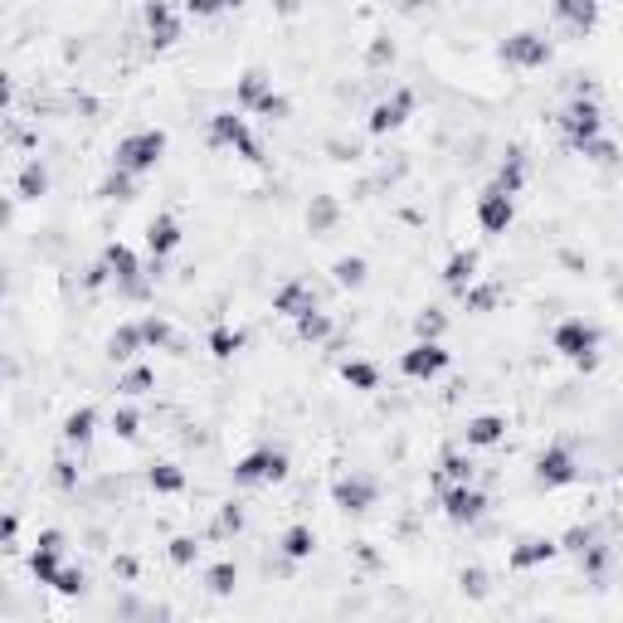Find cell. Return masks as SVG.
<instances>
[{"instance_id": "6da1fadb", "label": "cell", "mask_w": 623, "mask_h": 623, "mask_svg": "<svg viewBox=\"0 0 623 623\" xmlns=\"http://www.w3.org/2000/svg\"><path fill=\"white\" fill-rule=\"evenodd\" d=\"M166 147H171L166 127H137V132H127V137L117 142V151H112V166L142 181V176H151V171L161 166Z\"/></svg>"}, {"instance_id": "7a4b0ae2", "label": "cell", "mask_w": 623, "mask_h": 623, "mask_svg": "<svg viewBox=\"0 0 623 623\" xmlns=\"http://www.w3.org/2000/svg\"><path fill=\"white\" fill-rule=\"evenodd\" d=\"M599 341H604V331L594 327V322H585V317H565L560 327L550 331V346H555V356L575 361L580 370L599 366Z\"/></svg>"}, {"instance_id": "3957f363", "label": "cell", "mask_w": 623, "mask_h": 623, "mask_svg": "<svg viewBox=\"0 0 623 623\" xmlns=\"http://www.w3.org/2000/svg\"><path fill=\"white\" fill-rule=\"evenodd\" d=\"M288 473H293L288 453L273 448V443H263V448L244 453V458L234 463V487H278Z\"/></svg>"}, {"instance_id": "277c9868", "label": "cell", "mask_w": 623, "mask_h": 623, "mask_svg": "<svg viewBox=\"0 0 623 623\" xmlns=\"http://www.w3.org/2000/svg\"><path fill=\"white\" fill-rule=\"evenodd\" d=\"M205 142H210V147H229L239 161H249V166H263V147H258V137L249 132V122H244L239 112H215L210 127H205Z\"/></svg>"}, {"instance_id": "5b68a950", "label": "cell", "mask_w": 623, "mask_h": 623, "mask_svg": "<svg viewBox=\"0 0 623 623\" xmlns=\"http://www.w3.org/2000/svg\"><path fill=\"white\" fill-rule=\"evenodd\" d=\"M487 492L473 487V482H443L439 487V512L453 521V526H477L487 516Z\"/></svg>"}, {"instance_id": "8992f818", "label": "cell", "mask_w": 623, "mask_h": 623, "mask_svg": "<svg viewBox=\"0 0 623 623\" xmlns=\"http://www.w3.org/2000/svg\"><path fill=\"white\" fill-rule=\"evenodd\" d=\"M555 122H560L565 142H570L575 151L585 147V142H594V137H604V112H599V103H594V98H585V93H580V98H570V103L560 108V117H555Z\"/></svg>"}, {"instance_id": "52a82bcc", "label": "cell", "mask_w": 623, "mask_h": 623, "mask_svg": "<svg viewBox=\"0 0 623 623\" xmlns=\"http://www.w3.org/2000/svg\"><path fill=\"white\" fill-rule=\"evenodd\" d=\"M497 59L507 69H546L555 59V49H550V39L541 30H516V35H507L497 44Z\"/></svg>"}, {"instance_id": "ba28073f", "label": "cell", "mask_w": 623, "mask_h": 623, "mask_svg": "<svg viewBox=\"0 0 623 623\" xmlns=\"http://www.w3.org/2000/svg\"><path fill=\"white\" fill-rule=\"evenodd\" d=\"M331 502L341 507L346 516H366L375 502H380V482L370 473H346L331 482Z\"/></svg>"}, {"instance_id": "9c48e42d", "label": "cell", "mask_w": 623, "mask_h": 623, "mask_svg": "<svg viewBox=\"0 0 623 623\" xmlns=\"http://www.w3.org/2000/svg\"><path fill=\"white\" fill-rule=\"evenodd\" d=\"M414 88H395L390 98H380L375 108H370V117H366V132L370 137H390V132H400L404 122L414 117Z\"/></svg>"}, {"instance_id": "30bf717a", "label": "cell", "mask_w": 623, "mask_h": 623, "mask_svg": "<svg viewBox=\"0 0 623 623\" xmlns=\"http://www.w3.org/2000/svg\"><path fill=\"white\" fill-rule=\"evenodd\" d=\"M103 263H108L112 283H117L127 297H147V278H151V273H142V258H137V249H127V244H108V249H103Z\"/></svg>"}, {"instance_id": "8fae6325", "label": "cell", "mask_w": 623, "mask_h": 623, "mask_svg": "<svg viewBox=\"0 0 623 623\" xmlns=\"http://www.w3.org/2000/svg\"><path fill=\"white\" fill-rule=\"evenodd\" d=\"M570 482H580V463H575V453H570L565 443L541 448V453H536V487L555 492V487H570Z\"/></svg>"}, {"instance_id": "7c38bea8", "label": "cell", "mask_w": 623, "mask_h": 623, "mask_svg": "<svg viewBox=\"0 0 623 623\" xmlns=\"http://www.w3.org/2000/svg\"><path fill=\"white\" fill-rule=\"evenodd\" d=\"M448 366H453V351H448L443 341H414L400 356V370L409 380H434V375H443Z\"/></svg>"}, {"instance_id": "4fadbf2b", "label": "cell", "mask_w": 623, "mask_h": 623, "mask_svg": "<svg viewBox=\"0 0 623 623\" xmlns=\"http://www.w3.org/2000/svg\"><path fill=\"white\" fill-rule=\"evenodd\" d=\"M512 220H516V195H507L502 185L492 181L477 195V224H482V234H507Z\"/></svg>"}, {"instance_id": "5bb4252c", "label": "cell", "mask_w": 623, "mask_h": 623, "mask_svg": "<svg viewBox=\"0 0 623 623\" xmlns=\"http://www.w3.org/2000/svg\"><path fill=\"white\" fill-rule=\"evenodd\" d=\"M147 35H151V49L161 54V49H171L176 39H181V15H176V5L171 0H147Z\"/></svg>"}, {"instance_id": "9a60e30c", "label": "cell", "mask_w": 623, "mask_h": 623, "mask_svg": "<svg viewBox=\"0 0 623 623\" xmlns=\"http://www.w3.org/2000/svg\"><path fill=\"white\" fill-rule=\"evenodd\" d=\"M550 15L575 39H585L589 30L599 25V0H550Z\"/></svg>"}, {"instance_id": "2e32d148", "label": "cell", "mask_w": 623, "mask_h": 623, "mask_svg": "<svg viewBox=\"0 0 623 623\" xmlns=\"http://www.w3.org/2000/svg\"><path fill=\"white\" fill-rule=\"evenodd\" d=\"M312 307H317V288H312V283H302V278H288V283L273 293V312H278V317H288V322L307 317Z\"/></svg>"}, {"instance_id": "e0dca14e", "label": "cell", "mask_w": 623, "mask_h": 623, "mask_svg": "<svg viewBox=\"0 0 623 623\" xmlns=\"http://www.w3.org/2000/svg\"><path fill=\"white\" fill-rule=\"evenodd\" d=\"M555 555H560V541H550V536H521L512 546V555H507V565L512 570H541Z\"/></svg>"}, {"instance_id": "ac0fdd59", "label": "cell", "mask_w": 623, "mask_h": 623, "mask_svg": "<svg viewBox=\"0 0 623 623\" xmlns=\"http://www.w3.org/2000/svg\"><path fill=\"white\" fill-rule=\"evenodd\" d=\"M142 351H147L142 322H117V331L108 336V361H112V366H132Z\"/></svg>"}, {"instance_id": "d6986e66", "label": "cell", "mask_w": 623, "mask_h": 623, "mask_svg": "<svg viewBox=\"0 0 623 623\" xmlns=\"http://www.w3.org/2000/svg\"><path fill=\"white\" fill-rule=\"evenodd\" d=\"M477 263H482V258H477V249H458V254L443 263V288H448L453 297H463L477 283Z\"/></svg>"}, {"instance_id": "ffe728a7", "label": "cell", "mask_w": 623, "mask_h": 623, "mask_svg": "<svg viewBox=\"0 0 623 623\" xmlns=\"http://www.w3.org/2000/svg\"><path fill=\"white\" fill-rule=\"evenodd\" d=\"M93 434H98V409H93V404H78V409H69V414H64V429H59V439L69 443V448H78V453H83V448L93 443Z\"/></svg>"}, {"instance_id": "44dd1931", "label": "cell", "mask_w": 623, "mask_h": 623, "mask_svg": "<svg viewBox=\"0 0 623 623\" xmlns=\"http://www.w3.org/2000/svg\"><path fill=\"white\" fill-rule=\"evenodd\" d=\"M181 224H176V215H151L147 220V249L151 258H171L176 249H181Z\"/></svg>"}, {"instance_id": "7402d4cb", "label": "cell", "mask_w": 623, "mask_h": 623, "mask_svg": "<svg viewBox=\"0 0 623 623\" xmlns=\"http://www.w3.org/2000/svg\"><path fill=\"white\" fill-rule=\"evenodd\" d=\"M502 439H507V419H502V414H473L468 429H463V443H468V448H497Z\"/></svg>"}, {"instance_id": "603a6c76", "label": "cell", "mask_w": 623, "mask_h": 623, "mask_svg": "<svg viewBox=\"0 0 623 623\" xmlns=\"http://www.w3.org/2000/svg\"><path fill=\"white\" fill-rule=\"evenodd\" d=\"M273 93V78L263 74V69H244L239 74V83H234V108L239 112H254L263 98Z\"/></svg>"}, {"instance_id": "cb8c5ba5", "label": "cell", "mask_w": 623, "mask_h": 623, "mask_svg": "<svg viewBox=\"0 0 623 623\" xmlns=\"http://www.w3.org/2000/svg\"><path fill=\"white\" fill-rule=\"evenodd\" d=\"M278 550H283V560H288V565H302V560H312V550H317V531H312L307 521H293V526L283 531Z\"/></svg>"}, {"instance_id": "d4e9b609", "label": "cell", "mask_w": 623, "mask_h": 623, "mask_svg": "<svg viewBox=\"0 0 623 623\" xmlns=\"http://www.w3.org/2000/svg\"><path fill=\"white\" fill-rule=\"evenodd\" d=\"M297 341H307V346H322V341H331V331H336V322H331V312H322V307H312L307 317H297Z\"/></svg>"}, {"instance_id": "484cf974", "label": "cell", "mask_w": 623, "mask_h": 623, "mask_svg": "<svg viewBox=\"0 0 623 623\" xmlns=\"http://www.w3.org/2000/svg\"><path fill=\"white\" fill-rule=\"evenodd\" d=\"M15 195H20V200H39V195H49V171H44V161H25V166H20V176H15Z\"/></svg>"}, {"instance_id": "4316f807", "label": "cell", "mask_w": 623, "mask_h": 623, "mask_svg": "<svg viewBox=\"0 0 623 623\" xmlns=\"http://www.w3.org/2000/svg\"><path fill=\"white\" fill-rule=\"evenodd\" d=\"M59 570H64V550H54V546H35V550H30V575H35L39 585H54V580H59Z\"/></svg>"}, {"instance_id": "83f0119b", "label": "cell", "mask_w": 623, "mask_h": 623, "mask_svg": "<svg viewBox=\"0 0 623 623\" xmlns=\"http://www.w3.org/2000/svg\"><path fill=\"white\" fill-rule=\"evenodd\" d=\"M497 185H502L507 195H521V190H526V151L521 147H512L507 161L497 166Z\"/></svg>"}, {"instance_id": "f1b7e54d", "label": "cell", "mask_w": 623, "mask_h": 623, "mask_svg": "<svg viewBox=\"0 0 623 623\" xmlns=\"http://www.w3.org/2000/svg\"><path fill=\"white\" fill-rule=\"evenodd\" d=\"M331 278H336V288H366L370 263H366V258H356V254H346V258H336V263H331Z\"/></svg>"}, {"instance_id": "f546056e", "label": "cell", "mask_w": 623, "mask_h": 623, "mask_svg": "<svg viewBox=\"0 0 623 623\" xmlns=\"http://www.w3.org/2000/svg\"><path fill=\"white\" fill-rule=\"evenodd\" d=\"M147 482H151L156 497H176V492H185V468H176V463H156L147 473Z\"/></svg>"}, {"instance_id": "4dcf8cb0", "label": "cell", "mask_w": 623, "mask_h": 623, "mask_svg": "<svg viewBox=\"0 0 623 623\" xmlns=\"http://www.w3.org/2000/svg\"><path fill=\"white\" fill-rule=\"evenodd\" d=\"M205 346H210V356H215V361H234V356L244 351V331H239V327H215Z\"/></svg>"}, {"instance_id": "1f68e13d", "label": "cell", "mask_w": 623, "mask_h": 623, "mask_svg": "<svg viewBox=\"0 0 623 623\" xmlns=\"http://www.w3.org/2000/svg\"><path fill=\"white\" fill-rule=\"evenodd\" d=\"M205 585H210L215 599H229L234 585H239V565H234V560H215V565L205 570Z\"/></svg>"}, {"instance_id": "d6a6232c", "label": "cell", "mask_w": 623, "mask_h": 623, "mask_svg": "<svg viewBox=\"0 0 623 623\" xmlns=\"http://www.w3.org/2000/svg\"><path fill=\"white\" fill-rule=\"evenodd\" d=\"M341 380H346L351 390H361V395L380 390V370L370 366V361H341Z\"/></svg>"}, {"instance_id": "836d02e7", "label": "cell", "mask_w": 623, "mask_h": 623, "mask_svg": "<svg viewBox=\"0 0 623 623\" xmlns=\"http://www.w3.org/2000/svg\"><path fill=\"white\" fill-rule=\"evenodd\" d=\"M497 302H502V288H497V283H473V288L463 293V307H468L473 317H487V312H497Z\"/></svg>"}, {"instance_id": "e575fe53", "label": "cell", "mask_w": 623, "mask_h": 623, "mask_svg": "<svg viewBox=\"0 0 623 623\" xmlns=\"http://www.w3.org/2000/svg\"><path fill=\"white\" fill-rule=\"evenodd\" d=\"M336 220H341V205H336L331 195H317V200L307 205V229H312V234H327Z\"/></svg>"}, {"instance_id": "d590c367", "label": "cell", "mask_w": 623, "mask_h": 623, "mask_svg": "<svg viewBox=\"0 0 623 623\" xmlns=\"http://www.w3.org/2000/svg\"><path fill=\"white\" fill-rule=\"evenodd\" d=\"M473 458H463V453H458V448H448V453H443L439 458V487L443 482H473Z\"/></svg>"}, {"instance_id": "8d00e7d4", "label": "cell", "mask_w": 623, "mask_h": 623, "mask_svg": "<svg viewBox=\"0 0 623 623\" xmlns=\"http://www.w3.org/2000/svg\"><path fill=\"white\" fill-rule=\"evenodd\" d=\"M239 531H244V507H239V502H224L220 512H215L210 536H215V541H229V536H239Z\"/></svg>"}, {"instance_id": "74e56055", "label": "cell", "mask_w": 623, "mask_h": 623, "mask_svg": "<svg viewBox=\"0 0 623 623\" xmlns=\"http://www.w3.org/2000/svg\"><path fill=\"white\" fill-rule=\"evenodd\" d=\"M142 336H147V351H166V346H176V327L166 322V317H142Z\"/></svg>"}, {"instance_id": "f35d334b", "label": "cell", "mask_w": 623, "mask_h": 623, "mask_svg": "<svg viewBox=\"0 0 623 623\" xmlns=\"http://www.w3.org/2000/svg\"><path fill=\"white\" fill-rule=\"evenodd\" d=\"M98 195H103V200H137V176H127V171L112 166V176L98 185Z\"/></svg>"}, {"instance_id": "ab89813d", "label": "cell", "mask_w": 623, "mask_h": 623, "mask_svg": "<svg viewBox=\"0 0 623 623\" xmlns=\"http://www.w3.org/2000/svg\"><path fill=\"white\" fill-rule=\"evenodd\" d=\"M443 331H448V317H443L439 307H424V312L414 317V336H419V341H443Z\"/></svg>"}, {"instance_id": "60d3db41", "label": "cell", "mask_w": 623, "mask_h": 623, "mask_svg": "<svg viewBox=\"0 0 623 623\" xmlns=\"http://www.w3.org/2000/svg\"><path fill=\"white\" fill-rule=\"evenodd\" d=\"M112 434H117L122 443H137V439H142V414L122 404V409L112 414Z\"/></svg>"}, {"instance_id": "b9f144b4", "label": "cell", "mask_w": 623, "mask_h": 623, "mask_svg": "<svg viewBox=\"0 0 623 623\" xmlns=\"http://www.w3.org/2000/svg\"><path fill=\"white\" fill-rule=\"evenodd\" d=\"M117 390H122V395H147V390H156V370H151V366H132L122 380H117Z\"/></svg>"}, {"instance_id": "7bdbcfd3", "label": "cell", "mask_w": 623, "mask_h": 623, "mask_svg": "<svg viewBox=\"0 0 623 623\" xmlns=\"http://www.w3.org/2000/svg\"><path fill=\"white\" fill-rule=\"evenodd\" d=\"M54 594H64V599H78V594H83V589H88V575H83V565H64V570H59V580H54Z\"/></svg>"}, {"instance_id": "ee69618b", "label": "cell", "mask_w": 623, "mask_h": 623, "mask_svg": "<svg viewBox=\"0 0 623 623\" xmlns=\"http://www.w3.org/2000/svg\"><path fill=\"white\" fill-rule=\"evenodd\" d=\"M166 555H171V565H181V570H190V565L200 560V546H195V536H176V541L166 546Z\"/></svg>"}, {"instance_id": "f6af8a7d", "label": "cell", "mask_w": 623, "mask_h": 623, "mask_svg": "<svg viewBox=\"0 0 623 623\" xmlns=\"http://www.w3.org/2000/svg\"><path fill=\"white\" fill-rule=\"evenodd\" d=\"M458 585H463V594H468V599H487V570H482V565H468V570H463V575H458Z\"/></svg>"}, {"instance_id": "bcb514c9", "label": "cell", "mask_w": 623, "mask_h": 623, "mask_svg": "<svg viewBox=\"0 0 623 623\" xmlns=\"http://www.w3.org/2000/svg\"><path fill=\"white\" fill-rule=\"evenodd\" d=\"M580 565H585V575H604V565H609V546H599V541H589L585 550H580Z\"/></svg>"}, {"instance_id": "7dc6e473", "label": "cell", "mask_w": 623, "mask_h": 623, "mask_svg": "<svg viewBox=\"0 0 623 623\" xmlns=\"http://www.w3.org/2000/svg\"><path fill=\"white\" fill-rule=\"evenodd\" d=\"M254 112H258V117H268V122H283V117H293V103H288L283 93H268Z\"/></svg>"}, {"instance_id": "c3c4849f", "label": "cell", "mask_w": 623, "mask_h": 623, "mask_svg": "<svg viewBox=\"0 0 623 623\" xmlns=\"http://www.w3.org/2000/svg\"><path fill=\"white\" fill-rule=\"evenodd\" d=\"M580 156L599 161V166H609V161H619V147H614V142H604V137H594V142H585V147H580Z\"/></svg>"}, {"instance_id": "681fc988", "label": "cell", "mask_w": 623, "mask_h": 623, "mask_svg": "<svg viewBox=\"0 0 623 623\" xmlns=\"http://www.w3.org/2000/svg\"><path fill=\"white\" fill-rule=\"evenodd\" d=\"M229 10V0H185V15H195V20H215Z\"/></svg>"}, {"instance_id": "f907efd6", "label": "cell", "mask_w": 623, "mask_h": 623, "mask_svg": "<svg viewBox=\"0 0 623 623\" xmlns=\"http://www.w3.org/2000/svg\"><path fill=\"white\" fill-rule=\"evenodd\" d=\"M589 541H594V531H589V526H570V531L560 536V550H570V555H580V550H585Z\"/></svg>"}, {"instance_id": "816d5d0a", "label": "cell", "mask_w": 623, "mask_h": 623, "mask_svg": "<svg viewBox=\"0 0 623 623\" xmlns=\"http://www.w3.org/2000/svg\"><path fill=\"white\" fill-rule=\"evenodd\" d=\"M366 59H370V69H385V64H395V44H390V39H375Z\"/></svg>"}, {"instance_id": "f5cc1de1", "label": "cell", "mask_w": 623, "mask_h": 623, "mask_svg": "<svg viewBox=\"0 0 623 623\" xmlns=\"http://www.w3.org/2000/svg\"><path fill=\"white\" fill-rule=\"evenodd\" d=\"M54 487H64V492H74V487H78V468L69 463V458H59V463H54Z\"/></svg>"}, {"instance_id": "db71d44e", "label": "cell", "mask_w": 623, "mask_h": 623, "mask_svg": "<svg viewBox=\"0 0 623 623\" xmlns=\"http://www.w3.org/2000/svg\"><path fill=\"white\" fill-rule=\"evenodd\" d=\"M15 536H20V516H15V512H5V521H0V541H5L10 550H15Z\"/></svg>"}, {"instance_id": "11a10c76", "label": "cell", "mask_w": 623, "mask_h": 623, "mask_svg": "<svg viewBox=\"0 0 623 623\" xmlns=\"http://www.w3.org/2000/svg\"><path fill=\"white\" fill-rule=\"evenodd\" d=\"M419 5H424V0H400V10H419Z\"/></svg>"}, {"instance_id": "9f6ffc18", "label": "cell", "mask_w": 623, "mask_h": 623, "mask_svg": "<svg viewBox=\"0 0 623 623\" xmlns=\"http://www.w3.org/2000/svg\"><path fill=\"white\" fill-rule=\"evenodd\" d=\"M239 5H244V0H229V10H239Z\"/></svg>"}]
</instances>
